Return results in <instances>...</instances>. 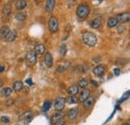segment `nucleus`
Returning <instances> with one entry per match:
<instances>
[{"label":"nucleus","mask_w":130,"mask_h":125,"mask_svg":"<svg viewBox=\"0 0 130 125\" xmlns=\"http://www.w3.org/2000/svg\"><path fill=\"white\" fill-rule=\"evenodd\" d=\"M67 93L69 95H72V96H75L76 94L79 93V87L77 85H72L70 86L68 89H67Z\"/></svg>","instance_id":"nucleus-15"},{"label":"nucleus","mask_w":130,"mask_h":125,"mask_svg":"<svg viewBox=\"0 0 130 125\" xmlns=\"http://www.w3.org/2000/svg\"><path fill=\"white\" fill-rule=\"evenodd\" d=\"M0 120H1L3 123H8V122H9V118H8L7 116H2V117L0 118Z\"/></svg>","instance_id":"nucleus-32"},{"label":"nucleus","mask_w":130,"mask_h":125,"mask_svg":"<svg viewBox=\"0 0 130 125\" xmlns=\"http://www.w3.org/2000/svg\"><path fill=\"white\" fill-rule=\"evenodd\" d=\"M17 37V33L15 30H9V32L7 33V35L4 37V40L6 42H12L16 39Z\"/></svg>","instance_id":"nucleus-8"},{"label":"nucleus","mask_w":130,"mask_h":125,"mask_svg":"<svg viewBox=\"0 0 130 125\" xmlns=\"http://www.w3.org/2000/svg\"><path fill=\"white\" fill-rule=\"evenodd\" d=\"M15 19L19 22H23L26 20V14L23 12H19V13L15 14Z\"/></svg>","instance_id":"nucleus-23"},{"label":"nucleus","mask_w":130,"mask_h":125,"mask_svg":"<svg viewBox=\"0 0 130 125\" xmlns=\"http://www.w3.org/2000/svg\"><path fill=\"white\" fill-rule=\"evenodd\" d=\"M48 27L49 30L51 32H57L59 29V23H58V19L54 16L50 17L48 21Z\"/></svg>","instance_id":"nucleus-3"},{"label":"nucleus","mask_w":130,"mask_h":125,"mask_svg":"<svg viewBox=\"0 0 130 125\" xmlns=\"http://www.w3.org/2000/svg\"><path fill=\"white\" fill-rule=\"evenodd\" d=\"M45 50H46V48H45V46L43 44H38V45H36L35 48H34V52H35L36 55H42V54H44Z\"/></svg>","instance_id":"nucleus-14"},{"label":"nucleus","mask_w":130,"mask_h":125,"mask_svg":"<svg viewBox=\"0 0 130 125\" xmlns=\"http://www.w3.org/2000/svg\"><path fill=\"white\" fill-rule=\"evenodd\" d=\"M65 102H67V103H69V104H75V103H77V98H76L75 96L70 95L67 99H65Z\"/></svg>","instance_id":"nucleus-26"},{"label":"nucleus","mask_w":130,"mask_h":125,"mask_svg":"<svg viewBox=\"0 0 130 125\" xmlns=\"http://www.w3.org/2000/svg\"><path fill=\"white\" fill-rule=\"evenodd\" d=\"M44 63H45V65H46L47 67H49V68L52 67V65H53V57H52V55H51L50 52H47V53L45 54Z\"/></svg>","instance_id":"nucleus-11"},{"label":"nucleus","mask_w":130,"mask_h":125,"mask_svg":"<svg viewBox=\"0 0 130 125\" xmlns=\"http://www.w3.org/2000/svg\"><path fill=\"white\" fill-rule=\"evenodd\" d=\"M114 74H115V75H119V74H120V69H118V68L114 69Z\"/></svg>","instance_id":"nucleus-36"},{"label":"nucleus","mask_w":130,"mask_h":125,"mask_svg":"<svg viewBox=\"0 0 130 125\" xmlns=\"http://www.w3.org/2000/svg\"><path fill=\"white\" fill-rule=\"evenodd\" d=\"M63 117V115L61 114V113H55L53 116H52V119H51V121L53 122V123H56L60 118H62Z\"/></svg>","instance_id":"nucleus-27"},{"label":"nucleus","mask_w":130,"mask_h":125,"mask_svg":"<svg viewBox=\"0 0 130 125\" xmlns=\"http://www.w3.org/2000/svg\"><path fill=\"white\" fill-rule=\"evenodd\" d=\"M89 96H90V91L85 88V89H83L81 92H80V94H79V100H80L81 102H84Z\"/></svg>","instance_id":"nucleus-13"},{"label":"nucleus","mask_w":130,"mask_h":125,"mask_svg":"<svg viewBox=\"0 0 130 125\" xmlns=\"http://www.w3.org/2000/svg\"><path fill=\"white\" fill-rule=\"evenodd\" d=\"M117 24H118V21H117L116 17H111V18H109L108 21H107V26H108L109 28H112V27L117 26Z\"/></svg>","instance_id":"nucleus-21"},{"label":"nucleus","mask_w":130,"mask_h":125,"mask_svg":"<svg viewBox=\"0 0 130 125\" xmlns=\"http://www.w3.org/2000/svg\"><path fill=\"white\" fill-rule=\"evenodd\" d=\"M22 88H23V83L21 82V81H16V82H14V84H13V90L14 91H20V90H22Z\"/></svg>","instance_id":"nucleus-22"},{"label":"nucleus","mask_w":130,"mask_h":125,"mask_svg":"<svg viewBox=\"0 0 130 125\" xmlns=\"http://www.w3.org/2000/svg\"><path fill=\"white\" fill-rule=\"evenodd\" d=\"M65 106V98L64 97H58L56 98L55 102H54V108L57 110V111H61V110L64 108Z\"/></svg>","instance_id":"nucleus-5"},{"label":"nucleus","mask_w":130,"mask_h":125,"mask_svg":"<svg viewBox=\"0 0 130 125\" xmlns=\"http://www.w3.org/2000/svg\"><path fill=\"white\" fill-rule=\"evenodd\" d=\"M55 2L56 0H47L46 3H45V10L47 12H52L53 9H54V6H55Z\"/></svg>","instance_id":"nucleus-12"},{"label":"nucleus","mask_w":130,"mask_h":125,"mask_svg":"<svg viewBox=\"0 0 130 125\" xmlns=\"http://www.w3.org/2000/svg\"><path fill=\"white\" fill-rule=\"evenodd\" d=\"M8 32H9V27H8V26H3V27H1V29H0V36L4 38V37L7 35Z\"/></svg>","instance_id":"nucleus-25"},{"label":"nucleus","mask_w":130,"mask_h":125,"mask_svg":"<svg viewBox=\"0 0 130 125\" xmlns=\"http://www.w3.org/2000/svg\"><path fill=\"white\" fill-rule=\"evenodd\" d=\"M127 61H128L127 59H124V58H118L115 63H116L117 65H122V66H123V65H125V64L127 63Z\"/></svg>","instance_id":"nucleus-29"},{"label":"nucleus","mask_w":130,"mask_h":125,"mask_svg":"<svg viewBox=\"0 0 130 125\" xmlns=\"http://www.w3.org/2000/svg\"><path fill=\"white\" fill-rule=\"evenodd\" d=\"M50 107H51V103L49 102V101H46L44 104H43V107H42V111H44V112H46V111H48L50 109Z\"/></svg>","instance_id":"nucleus-30"},{"label":"nucleus","mask_w":130,"mask_h":125,"mask_svg":"<svg viewBox=\"0 0 130 125\" xmlns=\"http://www.w3.org/2000/svg\"><path fill=\"white\" fill-rule=\"evenodd\" d=\"M66 52H67V46H66L65 44H62V45L60 46V54H61L62 56H65V55H66Z\"/></svg>","instance_id":"nucleus-31"},{"label":"nucleus","mask_w":130,"mask_h":125,"mask_svg":"<svg viewBox=\"0 0 130 125\" xmlns=\"http://www.w3.org/2000/svg\"><path fill=\"white\" fill-rule=\"evenodd\" d=\"M124 30H126V28H125L123 25H122V26H118V27H117V32H118V33H122Z\"/></svg>","instance_id":"nucleus-34"},{"label":"nucleus","mask_w":130,"mask_h":125,"mask_svg":"<svg viewBox=\"0 0 130 125\" xmlns=\"http://www.w3.org/2000/svg\"><path fill=\"white\" fill-rule=\"evenodd\" d=\"M87 86H88V81H87L86 79H81V80H79V82H78V87H81L83 89H85Z\"/></svg>","instance_id":"nucleus-28"},{"label":"nucleus","mask_w":130,"mask_h":125,"mask_svg":"<svg viewBox=\"0 0 130 125\" xmlns=\"http://www.w3.org/2000/svg\"><path fill=\"white\" fill-rule=\"evenodd\" d=\"M122 125H129V123H124V124H122Z\"/></svg>","instance_id":"nucleus-41"},{"label":"nucleus","mask_w":130,"mask_h":125,"mask_svg":"<svg viewBox=\"0 0 130 125\" xmlns=\"http://www.w3.org/2000/svg\"><path fill=\"white\" fill-rule=\"evenodd\" d=\"M116 19H117L118 23H119V22H120V23H127V22H129L130 14L128 12H126V13H121V14H119V15L116 17Z\"/></svg>","instance_id":"nucleus-7"},{"label":"nucleus","mask_w":130,"mask_h":125,"mask_svg":"<svg viewBox=\"0 0 130 125\" xmlns=\"http://www.w3.org/2000/svg\"><path fill=\"white\" fill-rule=\"evenodd\" d=\"M43 0H36V2H38V3H40V2H42Z\"/></svg>","instance_id":"nucleus-40"},{"label":"nucleus","mask_w":130,"mask_h":125,"mask_svg":"<svg viewBox=\"0 0 130 125\" xmlns=\"http://www.w3.org/2000/svg\"><path fill=\"white\" fill-rule=\"evenodd\" d=\"M101 25H102V18H101V17H97V18L93 19V20L91 21V23H90V26H91L92 28H94V29L99 28Z\"/></svg>","instance_id":"nucleus-10"},{"label":"nucleus","mask_w":130,"mask_h":125,"mask_svg":"<svg viewBox=\"0 0 130 125\" xmlns=\"http://www.w3.org/2000/svg\"><path fill=\"white\" fill-rule=\"evenodd\" d=\"M92 71H93V74H94V75H96L98 77H101V76L104 75L106 69H105V66H104V65H101V64H100V65H97L96 67H94Z\"/></svg>","instance_id":"nucleus-6"},{"label":"nucleus","mask_w":130,"mask_h":125,"mask_svg":"<svg viewBox=\"0 0 130 125\" xmlns=\"http://www.w3.org/2000/svg\"><path fill=\"white\" fill-rule=\"evenodd\" d=\"M13 102H14V100H13V99H9V100H7V103H6V105H7V106H9V105L13 104Z\"/></svg>","instance_id":"nucleus-35"},{"label":"nucleus","mask_w":130,"mask_h":125,"mask_svg":"<svg viewBox=\"0 0 130 125\" xmlns=\"http://www.w3.org/2000/svg\"><path fill=\"white\" fill-rule=\"evenodd\" d=\"M1 86H3V82H2V80H0V87Z\"/></svg>","instance_id":"nucleus-39"},{"label":"nucleus","mask_w":130,"mask_h":125,"mask_svg":"<svg viewBox=\"0 0 130 125\" xmlns=\"http://www.w3.org/2000/svg\"><path fill=\"white\" fill-rule=\"evenodd\" d=\"M55 124L56 125H64L65 124V119L63 118V117H62V118H60V119H59Z\"/></svg>","instance_id":"nucleus-33"},{"label":"nucleus","mask_w":130,"mask_h":125,"mask_svg":"<svg viewBox=\"0 0 130 125\" xmlns=\"http://www.w3.org/2000/svg\"><path fill=\"white\" fill-rule=\"evenodd\" d=\"M78 113H79L78 108H72V109H70L68 111L67 116H68V118H70V119H75V118L77 117Z\"/></svg>","instance_id":"nucleus-16"},{"label":"nucleus","mask_w":130,"mask_h":125,"mask_svg":"<svg viewBox=\"0 0 130 125\" xmlns=\"http://www.w3.org/2000/svg\"><path fill=\"white\" fill-rule=\"evenodd\" d=\"M94 101H95V99H94L93 97H90V96H89V97H88V98L83 102V105H84V107H85V108H87V109H88V108H90V107L94 104Z\"/></svg>","instance_id":"nucleus-18"},{"label":"nucleus","mask_w":130,"mask_h":125,"mask_svg":"<svg viewBox=\"0 0 130 125\" xmlns=\"http://www.w3.org/2000/svg\"><path fill=\"white\" fill-rule=\"evenodd\" d=\"M26 6H27V2L25 0H17L16 4H15L17 10H23Z\"/></svg>","instance_id":"nucleus-17"},{"label":"nucleus","mask_w":130,"mask_h":125,"mask_svg":"<svg viewBox=\"0 0 130 125\" xmlns=\"http://www.w3.org/2000/svg\"><path fill=\"white\" fill-rule=\"evenodd\" d=\"M69 66H70V62L69 61H63V62H61L56 67V70H57V72H63L65 70H67V68Z\"/></svg>","instance_id":"nucleus-9"},{"label":"nucleus","mask_w":130,"mask_h":125,"mask_svg":"<svg viewBox=\"0 0 130 125\" xmlns=\"http://www.w3.org/2000/svg\"><path fill=\"white\" fill-rule=\"evenodd\" d=\"M83 42L89 47H93L97 43V36L92 32H84L82 35Z\"/></svg>","instance_id":"nucleus-1"},{"label":"nucleus","mask_w":130,"mask_h":125,"mask_svg":"<svg viewBox=\"0 0 130 125\" xmlns=\"http://www.w3.org/2000/svg\"><path fill=\"white\" fill-rule=\"evenodd\" d=\"M99 59H100V58H99V57H97V58H93V60H96V61H99Z\"/></svg>","instance_id":"nucleus-38"},{"label":"nucleus","mask_w":130,"mask_h":125,"mask_svg":"<svg viewBox=\"0 0 130 125\" xmlns=\"http://www.w3.org/2000/svg\"><path fill=\"white\" fill-rule=\"evenodd\" d=\"M25 60L28 66H33L35 65L36 63V54L34 52V50H29L26 54V57H25Z\"/></svg>","instance_id":"nucleus-4"},{"label":"nucleus","mask_w":130,"mask_h":125,"mask_svg":"<svg viewBox=\"0 0 130 125\" xmlns=\"http://www.w3.org/2000/svg\"><path fill=\"white\" fill-rule=\"evenodd\" d=\"M32 114H33L32 111H31V110H28V111L24 112L23 114H21V115L19 116V120H27V119L31 118Z\"/></svg>","instance_id":"nucleus-19"},{"label":"nucleus","mask_w":130,"mask_h":125,"mask_svg":"<svg viewBox=\"0 0 130 125\" xmlns=\"http://www.w3.org/2000/svg\"><path fill=\"white\" fill-rule=\"evenodd\" d=\"M12 93V90L10 89V88H8V87H5V88H3L2 90H1V96H3V97H7V96H9L10 94Z\"/></svg>","instance_id":"nucleus-24"},{"label":"nucleus","mask_w":130,"mask_h":125,"mask_svg":"<svg viewBox=\"0 0 130 125\" xmlns=\"http://www.w3.org/2000/svg\"><path fill=\"white\" fill-rule=\"evenodd\" d=\"M89 12H90V8L87 4H80L76 9V15L80 19L87 18V16L89 15Z\"/></svg>","instance_id":"nucleus-2"},{"label":"nucleus","mask_w":130,"mask_h":125,"mask_svg":"<svg viewBox=\"0 0 130 125\" xmlns=\"http://www.w3.org/2000/svg\"><path fill=\"white\" fill-rule=\"evenodd\" d=\"M5 70V65H0V73H2Z\"/></svg>","instance_id":"nucleus-37"},{"label":"nucleus","mask_w":130,"mask_h":125,"mask_svg":"<svg viewBox=\"0 0 130 125\" xmlns=\"http://www.w3.org/2000/svg\"><path fill=\"white\" fill-rule=\"evenodd\" d=\"M2 14L4 16H9L11 14V5L8 3L6 5H4L3 9H2Z\"/></svg>","instance_id":"nucleus-20"}]
</instances>
